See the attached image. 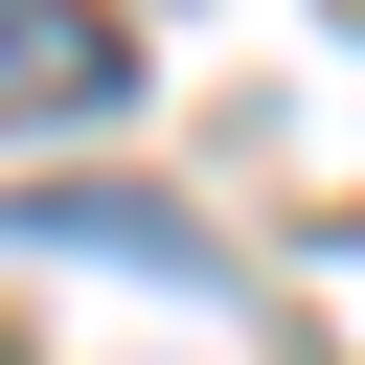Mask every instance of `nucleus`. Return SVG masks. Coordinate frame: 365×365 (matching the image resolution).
Segmentation results:
<instances>
[{
  "instance_id": "nucleus-2",
  "label": "nucleus",
  "mask_w": 365,
  "mask_h": 365,
  "mask_svg": "<svg viewBox=\"0 0 365 365\" xmlns=\"http://www.w3.org/2000/svg\"><path fill=\"white\" fill-rule=\"evenodd\" d=\"M0 365H23V342H0Z\"/></svg>"
},
{
  "instance_id": "nucleus-1",
  "label": "nucleus",
  "mask_w": 365,
  "mask_h": 365,
  "mask_svg": "<svg viewBox=\"0 0 365 365\" xmlns=\"http://www.w3.org/2000/svg\"><path fill=\"white\" fill-rule=\"evenodd\" d=\"M114 91H137L114 0H0V137H68V114H114Z\"/></svg>"
}]
</instances>
